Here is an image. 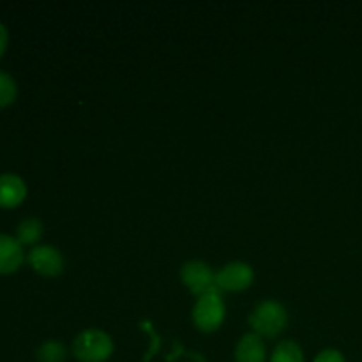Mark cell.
I'll list each match as a JSON object with an SVG mask.
<instances>
[{
	"label": "cell",
	"instance_id": "14",
	"mask_svg": "<svg viewBox=\"0 0 362 362\" xmlns=\"http://www.w3.org/2000/svg\"><path fill=\"white\" fill-rule=\"evenodd\" d=\"M313 362H345V357H343V354L338 352V350L329 349L318 354Z\"/></svg>",
	"mask_w": 362,
	"mask_h": 362
},
{
	"label": "cell",
	"instance_id": "15",
	"mask_svg": "<svg viewBox=\"0 0 362 362\" xmlns=\"http://www.w3.org/2000/svg\"><path fill=\"white\" fill-rule=\"evenodd\" d=\"M7 41H9V34H7V28H6V25L0 23V57H2L4 52H6Z\"/></svg>",
	"mask_w": 362,
	"mask_h": 362
},
{
	"label": "cell",
	"instance_id": "11",
	"mask_svg": "<svg viewBox=\"0 0 362 362\" xmlns=\"http://www.w3.org/2000/svg\"><path fill=\"white\" fill-rule=\"evenodd\" d=\"M271 362H304L303 350L296 341H281L272 352Z\"/></svg>",
	"mask_w": 362,
	"mask_h": 362
},
{
	"label": "cell",
	"instance_id": "4",
	"mask_svg": "<svg viewBox=\"0 0 362 362\" xmlns=\"http://www.w3.org/2000/svg\"><path fill=\"white\" fill-rule=\"evenodd\" d=\"M180 278L184 285L194 293V296H205L209 292H216V274L205 262L191 260L186 262L180 269Z\"/></svg>",
	"mask_w": 362,
	"mask_h": 362
},
{
	"label": "cell",
	"instance_id": "10",
	"mask_svg": "<svg viewBox=\"0 0 362 362\" xmlns=\"http://www.w3.org/2000/svg\"><path fill=\"white\" fill-rule=\"evenodd\" d=\"M42 235V223L39 219H25L18 225L16 239L20 244H35Z\"/></svg>",
	"mask_w": 362,
	"mask_h": 362
},
{
	"label": "cell",
	"instance_id": "8",
	"mask_svg": "<svg viewBox=\"0 0 362 362\" xmlns=\"http://www.w3.org/2000/svg\"><path fill=\"white\" fill-rule=\"evenodd\" d=\"M23 247L14 237L0 233V274H11L23 264Z\"/></svg>",
	"mask_w": 362,
	"mask_h": 362
},
{
	"label": "cell",
	"instance_id": "5",
	"mask_svg": "<svg viewBox=\"0 0 362 362\" xmlns=\"http://www.w3.org/2000/svg\"><path fill=\"white\" fill-rule=\"evenodd\" d=\"M253 269L244 262H232L216 274V286L226 292H239L253 283Z\"/></svg>",
	"mask_w": 362,
	"mask_h": 362
},
{
	"label": "cell",
	"instance_id": "3",
	"mask_svg": "<svg viewBox=\"0 0 362 362\" xmlns=\"http://www.w3.org/2000/svg\"><path fill=\"white\" fill-rule=\"evenodd\" d=\"M225 320V304L218 292H209L198 297L193 308V322L200 331L212 332Z\"/></svg>",
	"mask_w": 362,
	"mask_h": 362
},
{
	"label": "cell",
	"instance_id": "1",
	"mask_svg": "<svg viewBox=\"0 0 362 362\" xmlns=\"http://www.w3.org/2000/svg\"><path fill=\"white\" fill-rule=\"evenodd\" d=\"M73 354L80 362H105L113 354V339L99 329H87L74 338Z\"/></svg>",
	"mask_w": 362,
	"mask_h": 362
},
{
	"label": "cell",
	"instance_id": "9",
	"mask_svg": "<svg viewBox=\"0 0 362 362\" xmlns=\"http://www.w3.org/2000/svg\"><path fill=\"white\" fill-rule=\"evenodd\" d=\"M267 357V349L257 332H250L239 341L235 349V361L237 362H265Z\"/></svg>",
	"mask_w": 362,
	"mask_h": 362
},
{
	"label": "cell",
	"instance_id": "2",
	"mask_svg": "<svg viewBox=\"0 0 362 362\" xmlns=\"http://www.w3.org/2000/svg\"><path fill=\"white\" fill-rule=\"evenodd\" d=\"M286 310L276 300H262L253 313L250 315V324L258 336L274 338L286 327Z\"/></svg>",
	"mask_w": 362,
	"mask_h": 362
},
{
	"label": "cell",
	"instance_id": "12",
	"mask_svg": "<svg viewBox=\"0 0 362 362\" xmlns=\"http://www.w3.org/2000/svg\"><path fill=\"white\" fill-rule=\"evenodd\" d=\"M67 350L60 341H46L35 352L37 362H64L66 361Z\"/></svg>",
	"mask_w": 362,
	"mask_h": 362
},
{
	"label": "cell",
	"instance_id": "6",
	"mask_svg": "<svg viewBox=\"0 0 362 362\" xmlns=\"http://www.w3.org/2000/svg\"><path fill=\"white\" fill-rule=\"evenodd\" d=\"M27 260L35 272L48 278L59 276L64 271L62 253L53 246H35L27 255Z\"/></svg>",
	"mask_w": 362,
	"mask_h": 362
},
{
	"label": "cell",
	"instance_id": "7",
	"mask_svg": "<svg viewBox=\"0 0 362 362\" xmlns=\"http://www.w3.org/2000/svg\"><path fill=\"white\" fill-rule=\"evenodd\" d=\"M27 197V184L23 179L14 173H2L0 175V207L13 209L18 207Z\"/></svg>",
	"mask_w": 362,
	"mask_h": 362
},
{
	"label": "cell",
	"instance_id": "13",
	"mask_svg": "<svg viewBox=\"0 0 362 362\" xmlns=\"http://www.w3.org/2000/svg\"><path fill=\"white\" fill-rule=\"evenodd\" d=\"M16 81L6 71H0V108H6V106L13 105L14 99H16Z\"/></svg>",
	"mask_w": 362,
	"mask_h": 362
}]
</instances>
